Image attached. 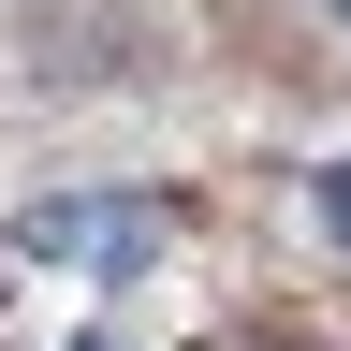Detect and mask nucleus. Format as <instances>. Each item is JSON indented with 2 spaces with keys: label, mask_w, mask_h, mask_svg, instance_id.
Segmentation results:
<instances>
[{
  "label": "nucleus",
  "mask_w": 351,
  "mask_h": 351,
  "mask_svg": "<svg viewBox=\"0 0 351 351\" xmlns=\"http://www.w3.org/2000/svg\"><path fill=\"white\" fill-rule=\"evenodd\" d=\"M88 351H103V337H88Z\"/></svg>",
  "instance_id": "nucleus-3"
},
{
  "label": "nucleus",
  "mask_w": 351,
  "mask_h": 351,
  "mask_svg": "<svg viewBox=\"0 0 351 351\" xmlns=\"http://www.w3.org/2000/svg\"><path fill=\"white\" fill-rule=\"evenodd\" d=\"M29 249H44V263H103V278H132V263L161 249V219H147V205H29Z\"/></svg>",
  "instance_id": "nucleus-1"
},
{
  "label": "nucleus",
  "mask_w": 351,
  "mask_h": 351,
  "mask_svg": "<svg viewBox=\"0 0 351 351\" xmlns=\"http://www.w3.org/2000/svg\"><path fill=\"white\" fill-rule=\"evenodd\" d=\"M322 234H351V161H337V176H322Z\"/></svg>",
  "instance_id": "nucleus-2"
},
{
  "label": "nucleus",
  "mask_w": 351,
  "mask_h": 351,
  "mask_svg": "<svg viewBox=\"0 0 351 351\" xmlns=\"http://www.w3.org/2000/svg\"><path fill=\"white\" fill-rule=\"evenodd\" d=\"M337 15H351V0H337Z\"/></svg>",
  "instance_id": "nucleus-4"
}]
</instances>
